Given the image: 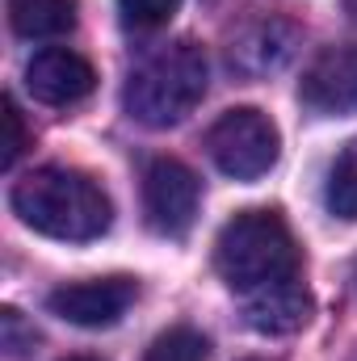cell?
I'll return each mask as SVG.
<instances>
[{
  "instance_id": "obj_1",
  "label": "cell",
  "mask_w": 357,
  "mask_h": 361,
  "mask_svg": "<svg viewBox=\"0 0 357 361\" xmlns=\"http://www.w3.org/2000/svg\"><path fill=\"white\" fill-rule=\"evenodd\" d=\"M8 202L25 227H34L47 240H63V244H89L97 235H105L114 223V206L105 189L89 173L63 169V164H47L21 177L13 185Z\"/></svg>"
},
{
  "instance_id": "obj_2",
  "label": "cell",
  "mask_w": 357,
  "mask_h": 361,
  "mask_svg": "<svg viewBox=\"0 0 357 361\" xmlns=\"http://www.w3.org/2000/svg\"><path fill=\"white\" fill-rule=\"evenodd\" d=\"M206 80H210V63H206L202 47L198 42H169V47L152 51L126 76L122 105L135 122L164 130L198 109V101L206 97Z\"/></svg>"
},
{
  "instance_id": "obj_3",
  "label": "cell",
  "mask_w": 357,
  "mask_h": 361,
  "mask_svg": "<svg viewBox=\"0 0 357 361\" xmlns=\"http://www.w3.org/2000/svg\"><path fill=\"white\" fill-rule=\"evenodd\" d=\"M214 269L236 294L298 277V244L277 210H240L214 240Z\"/></svg>"
},
{
  "instance_id": "obj_4",
  "label": "cell",
  "mask_w": 357,
  "mask_h": 361,
  "mask_svg": "<svg viewBox=\"0 0 357 361\" xmlns=\"http://www.w3.org/2000/svg\"><path fill=\"white\" fill-rule=\"evenodd\" d=\"M206 152H210L214 169L227 173L231 180H257L277 164L282 135H277L269 114L253 109V105H240V109H227L206 130Z\"/></svg>"
},
{
  "instance_id": "obj_5",
  "label": "cell",
  "mask_w": 357,
  "mask_h": 361,
  "mask_svg": "<svg viewBox=\"0 0 357 361\" xmlns=\"http://www.w3.org/2000/svg\"><path fill=\"white\" fill-rule=\"evenodd\" d=\"M198 177L193 169H185L181 160H152L147 173H143V214H147V227L156 235H169L181 240L193 219H198Z\"/></svg>"
},
{
  "instance_id": "obj_6",
  "label": "cell",
  "mask_w": 357,
  "mask_h": 361,
  "mask_svg": "<svg viewBox=\"0 0 357 361\" xmlns=\"http://www.w3.org/2000/svg\"><path fill=\"white\" fill-rule=\"evenodd\" d=\"M139 286L131 277H92V281H68L59 290L47 294V311L76 324V328H109L118 324L131 302H135Z\"/></svg>"
},
{
  "instance_id": "obj_7",
  "label": "cell",
  "mask_w": 357,
  "mask_h": 361,
  "mask_svg": "<svg viewBox=\"0 0 357 361\" xmlns=\"http://www.w3.org/2000/svg\"><path fill=\"white\" fill-rule=\"evenodd\" d=\"M298 97L315 114H353L357 109V42L320 51L307 63L303 80H298Z\"/></svg>"
},
{
  "instance_id": "obj_8",
  "label": "cell",
  "mask_w": 357,
  "mask_h": 361,
  "mask_svg": "<svg viewBox=\"0 0 357 361\" xmlns=\"http://www.w3.org/2000/svg\"><path fill=\"white\" fill-rule=\"evenodd\" d=\"M92 85H97L92 63L68 47H47L25 63V89L42 105H76L92 92Z\"/></svg>"
},
{
  "instance_id": "obj_9",
  "label": "cell",
  "mask_w": 357,
  "mask_h": 361,
  "mask_svg": "<svg viewBox=\"0 0 357 361\" xmlns=\"http://www.w3.org/2000/svg\"><path fill=\"white\" fill-rule=\"evenodd\" d=\"M307 319H311V294L298 277H286L265 290L244 294V324L261 336H290Z\"/></svg>"
},
{
  "instance_id": "obj_10",
  "label": "cell",
  "mask_w": 357,
  "mask_h": 361,
  "mask_svg": "<svg viewBox=\"0 0 357 361\" xmlns=\"http://www.w3.org/2000/svg\"><path fill=\"white\" fill-rule=\"evenodd\" d=\"M8 25L21 38H63L76 30V0H8Z\"/></svg>"
},
{
  "instance_id": "obj_11",
  "label": "cell",
  "mask_w": 357,
  "mask_h": 361,
  "mask_svg": "<svg viewBox=\"0 0 357 361\" xmlns=\"http://www.w3.org/2000/svg\"><path fill=\"white\" fill-rule=\"evenodd\" d=\"M324 202L337 219L357 223V139L341 147V156L328 169V185H324Z\"/></svg>"
},
{
  "instance_id": "obj_12",
  "label": "cell",
  "mask_w": 357,
  "mask_h": 361,
  "mask_svg": "<svg viewBox=\"0 0 357 361\" xmlns=\"http://www.w3.org/2000/svg\"><path fill=\"white\" fill-rule=\"evenodd\" d=\"M206 336L193 332V328H169L152 341L147 361H206Z\"/></svg>"
},
{
  "instance_id": "obj_13",
  "label": "cell",
  "mask_w": 357,
  "mask_h": 361,
  "mask_svg": "<svg viewBox=\"0 0 357 361\" xmlns=\"http://www.w3.org/2000/svg\"><path fill=\"white\" fill-rule=\"evenodd\" d=\"M177 8L181 0H118L122 25H131V30H160L173 21Z\"/></svg>"
},
{
  "instance_id": "obj_14",
  "label": "cell",
  "mask_w": 357,
  "mask_h": 361,
  "mask_svg": "<svg viewBox=\"0 0 357 361\" xmlns=\"http://www.w3.org/2000/svg\"><path fill=\"white\" fill-rule=\"evenodd\" d=\"M4 130H8V139H4V156H0V164L13 169L17 156L25 152V126H21V109H17L13 97H4Z\"/></svg>"
},
{
  "instance_id": "obj_15",
  "label": "cell",
  "mask_w": 357,
  "mask_h": 361,
  "mask_svg": "<svg viewBox=\"0 0 357 361\" xmlns=\"http://www.w3.org/2000/svg\"><path fill=\"white\" fill-rule=\"evenodd\" d=\"M0 324H4V349H8V357H21L25 353V345H21V311L4 307ZM25 341H34V332H25Z\"/></svg>"
},
{
  "instance_id": "obj_16",
  "label": "cell",
  "mask_w": 357,
  "mask_h": 361,
  "mask_svg": "<svg viewBox=\"0 0 357 361\" xmlns=\"http://www.w3.org/2000/svg\"><path fill=\"white\" fill-rule=\"evenodd\" d=\"M68 361H92V357H68Z\"/></svg>"
},
{
  "instance_id": "obj_17",
  "label": "cell",
  "mask_w": 357,
  "mask_h": 361,
  "mask_svg": "<svg viewBox=\"0 0 357 361\" xmlns=\"http://www.w3.org/2000/svg\"><path fill=\"white\" fill-rule=\"evenodd\" d=\"M353 277H357V265H353Z\"/></svg>"
}]
</instances>
